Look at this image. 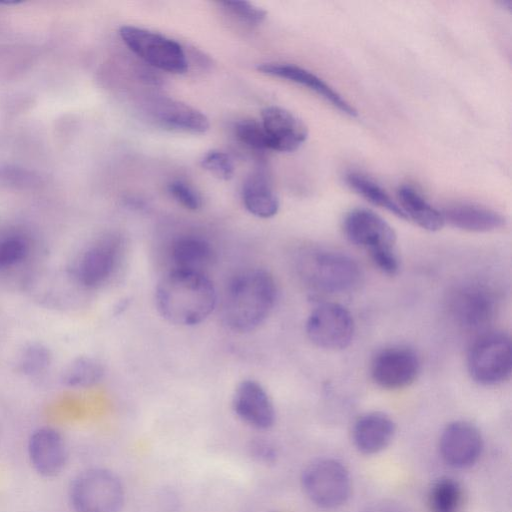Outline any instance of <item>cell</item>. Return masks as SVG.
Returning <instances> with one entry per match:
<instances>
[{"instance_id": "28", "label": "cell", "mask_w": 512, "mask_h": 512, "mask_svg": "<svg viewBox=\"0 0 512 512\" xmlns=\"http://www.w3.org/2000/svg\"><path fill=\"white\" fill-rule=\"evenodd\" d=\"M234 132L245 145L257 150H269L268 138L261 121L242 119L235 124Z\"/></svg>"}, {"instance_id": "33", "label": "cell", "mask_w": 512, "mask_h": 512, "mask_svg": "<svg viewBox=\"0 0 512 512\" xmlns=\"http://www.w3.org/2000/svg\"><path fill=\"white\" fill-rule=\"evenodd\" d=\"M251 457L259 463L272 464L277 459L275 446L261 438L253 440L249 445Z\"/></svg>"}, {"instance_id": "27", "label": "cell", "mask_w": 512, "mask_h": 512, "mask_svg": "<svg viewBox=\"0 0 512 512\" xmlns=\"http://www.w3.org/2000/svg\"><path fill=\"white\" fill-rule=\"evenodd\" d=\"M50 363L49 349L40 343H31L21 351L17 369L26 376H36L44 372Z\"/></svg>"}, {"instance_id": "18", "label": "cell", "mask_w": 512, "mask_h": 512, "mask_svg": "<svg viewBox=\"0 0 512 512\" xmlns=\"http://www.w3.org/2000/svg\"><path fill=\"white\" fill-rule=\"evenodd\" d=\"M257 69L264 74L305 86L342 113L351 117L357 116L356 109L338 92L324 80L304 68L286 63H263Z\"/></svg>"}, {"instance_id": "25", "label": "cell", "mask_w": 512, "mask_h": 512, "mask_svg": "<svg viewBox=\"0 0 512 512\" xmlns=\"http://www.w3.org/2000/svg\"><path fill=\"white\" fill-rule=\"evenodd\" d=\"M104 376L103 365L88 356L75 358L65 368L62 376L63 383L69 387H90L98 383Z\"/></svg>"}, {"instance_id": "12", "label": "cell", "mask_w": 512, "mask_h": 512, "mask_svg": "<svg viewBox=\"0 0 512 512\" xmlns=\"http://www.w3.org/2000/svg\"><path fill=\"white\" fill-rule=\"evenodd\" d=\"M449 309L459 325L467 329H478L493 317L495 298L488 288L467 284L451 294Z\"/></svg>"}, {"instance_id": "3", "label": "cell", "mask_w": 512, "mask_h": 512, "mask_svg": "<svg viewBox=\"0 0 512 512\" xmlns=\"http://www.w3.org/2000/svg\"><path fill=\"white\" fill-rule=\"evenodd\" d=\"M343 228L348 240L365 249L378 269L388 275L397 272L396 233L382 217L371 210L356 208L345 216Z\"/></svg>"}, {"instance_id": "7", "label": "cell", "mask_w": 512, "mask_h": 512, "mask_svg": "<svg viewBox=\"0 0 512 512\" xmlns=\"http://www.w3.org/2000/svg\"><path fill=\"white\" fill-rule=\"evenodd\" d=\"M119 34L128 48L151 66L169 73L186 72L188 68L186 54L177 41L150 30L129 25L122 26Z\"/></svg>"}, {"instance_id": "24", "label": "cell", "mask_w": 512, "mask_h": 512, "mask_svg": "<svg viewBox=\"0 0 512 512\" xmlns=\"http://www.w3.org/2000/svg\"><path fill=\"white\" fill-rule=\"evenodd\" d=\"M345 182L353 191L370 203L386 209L401 219H407L398 203L369 177L358 172H349L345 175Z\"/></svg>"}, {"instance_id": "14", "label": "cell", "mask_w": 512, "mask_h": 512, "mask_svg": "<svg viewBox=\"0 0 512 512\" xmlns=\"http://www.w3.org/2000/svg\"><path fill=\"white\" fill-rule=\"evenodd\" d=\"M234 413L244 423L258 430H266L275 422V408L264 387L254 380H243L232 397Z\"/></svg>"}, {"instance_id": "17", "label": "cell", "mask_w": 512, "mask_h": 512, "mask_svg": "<svg viewBox=\"0 0 512 512\" xmlns=\"http://www.w3.org/2000/svg\"><path fill=\"white\" fill-rule=\"evenodd\" d=\"M28 452L35 470L45 477L56 476L66 464V444L61 434L52 428L35 430L29 439Z\"/></svg>"}, {"instance_id": "15", "label": "cell", "mask_w": 512, "mask_h": 512, "mask_svg": "<svg viewBox=\"0 0 512 512\" xmlns=\"http://www.w3.org/2000/svg\"><path fill=\"white\" fill-rule=\"evenodd\" d=\"M261 123L268 138L269 150L293 152L307 139L306 125L290 111L269 106L261 112Z\"/></svg>"}, {"instance_id": "1", "label": "cell", "mask_w": 512, "mask_h": 512, "mask_svg": "<svg viewBox=\"0 0 512 512\" xmlns=\"http://www.w3.org/2000/svg\"><path fill=\"white\" fill-rule=\"evenodd\" d=\"M155 301L168 322L194 326L213 312L217 292L206 273L171 269L159 280Z\"/></svg>"}, {"instance_id": "9", "label": "cell", "mask_w": 512, "mask_h": 512, "mask_svg": "<svg viewBox=\"0 0 512 512\" xmlns=\"http://www.w3.org/2000/svg\"><path fill=\"white\" fill-rule=\"evenodd\" d=\"M307 277L317 289L327 293H345L360 283L361 271L349 256L339 252H318L307 265Z\"/></svg>"}, {"instance_id": "34", "label": "cell", "mask_w": 512, "mask_h": 512, "mask_svg": "<svg viewBox=\"0 0 512 512\" xmlns=\"http://www.w3.org/2000/svg\"><path fill=\"white\" fill-rule=\"evenodd\" d=\"M364 512H409L404 506L392 502L381 501L368 507Z\"/></svg>"}, {"instance_id": "23", "label": "cell", "mask_w": 512, "mask_h": 512, "mask_svg": "<svg viewBox=\"0 0 512 512\" xmlns=\"http://www.w3.org/2000/svg\"><path fill=\"white\" fill-rule=\"evenodd\" d=\"M399 206L407 219H411L421 228L438 231L445 224L442 212L429 204L423 196L409 185H402L397 191Z\"/></svg>"}, {"instance_id": "13", "label": "cell", "mask_w": 512, "mask_h": 512, "mask_svg": "<svg viewBox=\"0 0 512 512\" xmlns=\"http://www.w3.org/2000/svg\"><path fill=\"white\" fill-rule=\"evenodd\" d=\"M439 447L442 458L448 465L466 468L473 465L480 457L483 439L473 424L454 421L444 428Z\"/></svg>"}, {"instance_id": "30", "label": "cell", "mask_w": 512, "mask_h": 512, "mask_svg": "<svg viewBox=\"0 0 512 512\" xmlns=\"http://www.w3.org/2000/svg\"><path fill=\"white\" fill-rule=\"evenodd\" d=\"M28 254V244L19 236L0 240V268H7L21 262Z\"/></svg>"}, {"instance_id": "35", "label": "cell", "mask_w": 512, "mask_h": 512, "mask_svg": "<svg viewBox=\"0 0 512 512\" xmlns=\"http://www.w3.org/2000/svg\"><path fill=\"white\" fill-rule=\"evenodd\" d=\"M20 3V1H0V4H17Z\"/></svg>"}, {"instance_id": "6", "label": "cell", "mask_w": 512, "mask_h": 512, "mask_svg": "<svg viewBox=\"0 0 512 512\" xmlns=\"http://www.w3.org/2000/svg\"><path fill=\"white\" fill-rule=\"evenodd\" d=\"M301 483L307 497L321 508H336L350 496L351 480L346 467L333 458H319L303 470Z\"/></svg>"}, {"instance_id": "21", "label": "cell", "mask_w": 512, "mask_h": 512, "mask_svg": "<svg viewBox=\"0 0 512 512\" xmlns=\"http://www.w3.org/2000/svg\"><path fill=\"white\" fill-rule=\"evenodd\" d=\"M215 252L208 241L196 236L176 239L170 248L172 269L206 273Z\"/></svg>"}, {"instance_id": "29", "label": "cell", "mask_w": 512, "mask_h": 512, "mask_svg": "<svg viewBox=\"0 0 512 512\" xmlns=\"http://www.w3.org/2000/svg\"><path fill=\"white\" fill-rule=\"evenodd\" d=\"M201 166L216 177L229 180L234 174V163L231 157L219 150L207 152L200 161Z\"/></svg>"}, {"instance_id": "8", "label": "cell", "mask_w": 512, "mask_h": 512, "mask_svg": "<svg viewBox=\"0 0 512 512\" xmlns=\"http://www.w3.org/2000/svg\"><path fill=\"white\" fill-rule=\"evenodd\" d=\"M306 333L318 347L328 350L344 349L353 339V317L341 304L322 303L310 313L306 322Z\"/></svg>"}, {"instance_id": "4", "label": "cell", "mask_w": 512, "mask_h": 512, "mask_svg": "<svg viewBox=\"0 0 512 512\" xmlns=\"http://www.w3.org/2000/svg\"><path fill=\"white\" fill-rule=\"evenodd\" d=\"M124 498L121 480L105 468L81 472L70 487V500L75 512H121Z\"/></svg>"}, {"instance_id": "19", "label": "cell", "mask_w": 512, "mask_h": 512, "mask_svg": "<svg viewBox=\"0 0 512 512\" xmlns=\"http://www.w3.org/2000/svg\"><path fill=\"white\" fill-rule=\"evenodd\" d=\"M395 433L393 420L385 413L370 412L357 419L353 427V441L363 454H375L391 442Z\"/></svg>"}, {"instance_id": "5", "label": "cell", "mask_w": 512, "mask_h": 512, "mask_svg": "<svg viewBox=\"0 0 512 512\" xmlns=\"http://www.w3.org/2000/svg\"><path fill=\"white\" fill-rule=\"evenodd\" d=\"M467 366L478 384L493 386L508 380L512 372L510 337L501 332L481 335L469 350Z\"/></svg>"}, {"instance_id": "31", "label": "cell", "mask_w": 512, "mask_h": 512, "mask_svg": "<svg viewBox=\"0 0 512 512\" xmlns=\"http://www.w3.org/2000/svg\"><path fill=\"white\" fill-rule=\"evenodd\" d=\"M220 5L230 14L249 24H259L266 17L264 9L247 1H224L220 2Z\"/></svg>"}, {"instance_id": "16", "label": "cell", "mask_w": 512, "mask_h": 512, "mask_svg": "<svg viewBox=\"0 0 512 512\" xmlns=\"http://www.w3.org/2000/svg\"><path fill=\"white\" fill-rule=\"evenodd\" d=\"M146 110L157 125L171 131L202 134L210 126L208 118L201 111L167 97L150 100Z\"/></svg>"}, {"instance_id": "26", "label": "cell", "mask_w": 512, "mask_h": 512, "mask_svg": "<svg viewBox=\"0 0 512 512\" xmlns=\"http://www.w3.org/2000/svg\"><path fill=\"white\" fill-rule=\"evenodd\" d=\"M461 500V487L452 478H440L432 486L430 492L432 512H458Z\"/></svg>"}, {"instance_id": "2", "label": "cell", "mask_w": 512, "mask_h": 512, "mask_svg": "<svg viewBox=\"0 0 512 512\" xmlns=\"http://www.w3.org/2000/svg\"><path fill=\"white\" fill-rule=\"evenodd\" d=\"M277 285L270 272L252 268L234 276L222 299V319L232 331L244 333L256 329L272 312Z\"/></svg>"}, {"instance_id": "11", "label": "cell", "mask_w": 512, "mask_h": 512, "mask_svg": "<svg viewBox=\"0 0 512 512\" xmlns=\"http://www.w3.org/2000/svg\"><path fill=\"white\" fill-rule=\"evenodd\" d=\"M122 242L118 237H105L81 256L76 269L78 281L87 288H96L112 277L122 257Z\"/></svg>"}, {"instance_id": "20", "label": "cell", "mask_w": 512, "mask_h": 512, "mask_svg": "<svg viewBox=\"0 0 512 512\" xmlns=\"http://www.w3.org/2000/svg\"><path fill=\"white\" fill-rule=\"evenodd\" d=\"M444 221L461 230L470 232H489L505 225L500 213L475 204H455L442 211Z\"/></svg>"}, {"instance_id": "22", "label": "cell", "mask_w": 512, "mask_h": 512, "mask_svg": "<svg viewBox=\"0 0 512 512\" xmlns=\"http://www.w3.org/2000/svg\"><path fill=\"white\" fill-rule=\"evenodd\" d=\"M242 201L248 212L259 218H271L279 210V200L267 176L261 171L247 177L242 187Z\"/></svg>"}, {"instance_id": "32", "label": "cell", "mask_w": 512, "mask_h": 512, "mask_svg": "<svg viewBox=\"0 0 512 512\" xmlns=\"http://www.w3.org/2000/svg\"><path fill=\"white\" fill-rule=\"evenodd\" d=\"M169 194L183 207L198 210L202 206L200 194L187 183L175 180L168 184Z\"/></svg>"}, {"instance_id": "10", "label": "cell", "mask_w": 512, "mask_h": 512, "mask_svg": "<svg viewBox=\"0 0 512 512\" xmlns=\"http://www.w3.org/2000/svg\"><path fill=\"white\" fill-rule=\"evenodd\" d=\"M420 369L417 354L408 347L383 349L373 359L371 376L380 387L396 390L412 384Z\"/></svg>"}]
</instances>
